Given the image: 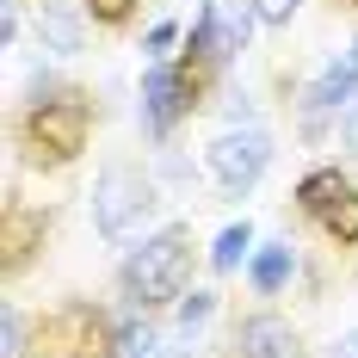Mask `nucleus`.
<instances>
[{
  "label": "nucleus",
  "instance_id": "f257e3e1",
  "mask_svg": "<svg viewBox=\"0 0 358 358\" xmlns=\"http://www.w3.org/2000/svg\"><path fill=\"white\" fill-rule=\"evenodd\" d=\"M93 136V99L74 93V87H50L37 80L31 111L19 117V143H25V161L31 167H69L74 155Z\"/></svg>",
  "mask_w": 358,
  "mask_h": 358
},
{
  "label": "nucleus",
  "instance_id": "f03ea898",
  "mask_svg": "<svg viewBox=\"0 0 358 358\" xmlns=\"http://www.w3.org/2000/svg\"><path fill=\"white\" fill-rule=\"evenodd\" d=\"M185 278H192V229L185 222L155 229L143 248H130L124 272H117V285H124V296L136 309H155V303L185 296Z\"/></svg>",
  "mask_w": 358,
  "mask_h": 358
},
{
  "label": "nucleus",
  "instance_id": "7ed1b4c3",
  "mask_svg": "<svg viewBox=\"0 0 358 358\" xmlns=\"http://www.w3.org/2000/svg\"><path fill=\"white\" fill-rule=\"evenodd\" d=\"M204 167H210V179L229 192V198H248L253 185L266 179V167H272V136H266V130H253V124L222 130V136L204 148Z\"/></svg>",
  "mask_w": 358,
  "mask_h": 358
},
{
  "label": "nucleus",
  "instance_id": "20e7f679",
  "mask_svg": "<svg viewBox=\"0 0 358 358\" xmlns=\"http://www.w3.org/2000/svg\"><path fill=\"white\" fill-rule=\"evenodd\" d=\"M155 210V179L136 173V167H106L99 185H93V229L106 241H124L143 216Z\"/></svg>",
  "mask_w": 358,
  "mask_h": 358
},
{
  "label": "nucleus",
  "instance_id": "39448f33",
  "mask_svg": "<svg viewBox=\"0 0 358 358\" xmlns=\"http://www.w3.org/2000/svg\"><path fill=\"white\" fill-rule=\"evenodd\" d=\"M296 210L315 216L334 241H358V192L340 167H315V173L303 179L296 185Z\"/></svg>",
  "mask_w": 358,
  "mask_h": 358
},
{
  "label": "nucleus",
  "instance_id": "423d86ee",
  "mask_svg": "<svg viewBox=\"0 0 358 358\" xmlns=\"http://www.w3.org/2000/svg\"><path fill=\"white\" fill-rule=\"evenodd\" d=\"M192 106H198V99H192V87H185V69H173V62H148V74H143V130L148 136L161 143Z\"/></svg>",
  "mask_w": 358,
  "mask_h": 358
},
{
  "label": "nucleus",
  "instance_id": "0eeeda50",
  "mask_svg": "<svg viewBox=\"0 0 358 358\" xmlns=\"http://www.w3.org/2000/svg\"><path fill=\"white\" fill-rule=\"evenodd\" d=\"M99 315L87 309V303H69L62 315H50V322L37 327V346H43V358H87L93 346H99Z\"/></svg>",
  "mask_w": 358,
  "mask_h": 358
},
{
  "label": "nucleus",
  "instance_id": "6e6552de",
  "mask_svg": "<svg viewBox=\"0 0 358 358\" xmlns=\"http://www.w3.org/2000/svg\"><path fill=\"white\" fill-rule=\"evenodd\" d=\"M235 352L241 358H303V346L278 315H248L241 334H235Z\"/></svg>",
  "mask_w": 358,
  "mask_h": 358
},
{
  "label": "nucleus",
  "instance_id": "1a4fd4ad",
  "mask_svg": "<svg viewBox=\"0 0 358 358\" xmlns=\"http://www.w3.org/2000/svg\"><path fill=\"white\" fill-rule=\"evenodd\" d=\"M80 13H74L69 0H37V43L50 50V56H80Z\"/></svg>",
  "mask_w": 358,
  "mask_h": 358
},
{
  "label": "nucleus",
  "instance_id": "9d476101",
  "mask_svg": "<svg viewBox=\"0 0 358 358\" xmlns=\"http://www.w3.org/2000/svg\"><path fill=\"white\" fill-rule=\"evenodd\" d=\"M358 99V69L346 56H334L322 74H315V87H309V111H346Z\"/></svg>",
  "mask_w": 358,
  "mask_h": 358
},
{
  "label": "nucleus",
  "instance_id": "9b49d317",
  "mask_svg": "<svg viewBox=\"0 0 358 358\" xmlns=\"http://www.w3.org/2000/svg\"><path fill=\"white\" fill-rule=\"evenodd\" d=\"M43 241V210H25V204H6V272H25V259Z\"/></svg>",
  "mask_w": 358,
  "mask_h": 358
},
{
  "label": "nucleus",
  "instance_id": "f8f14e48",
  "mask_svg": "<svg viewBox=\"0 0 358 358\" xmlns=\"http://www.w3.org/2000/svg\"><path fill=\"white\" fill-rule=\"evenodd\" d=\"M253 290L259 296H272V290H285V278H290V241H266V248L253 253Z\"/></svg>",
  "mask_w": 358,
  "mask_h": 358
},
{
  "label": "nucleus",
  "instance_id": "ddd939ff",
  "mask_svg": "<svg viewBox=\"0 0 358 358\" xmlns=\"http://www.w3.org/2000/svg\"><path fill=\"white\" fill-rule=\"evenodd\" d=\"M248 248H253V222H229V229L216 235V248H210V266L216 272H235V266L248 259Z\"/></svg>",
  "mask_w": 358,
  "mask_h": 358
},
{
  "label": "nucleus",
  "instance_id": "4468645a",
  "mask_svg": "<svg viewBox=\"0 0 358 358\" xmlns=\"http://www.w3.org/2000/svg\"><path fill=\"white\" fill-rule=\"evenodd\" d=\"M111 358H155V327L148 322H124L111 334Z\"/></svg>",
  "mask_w": 358,
  "mask_h": 358
},
{
  "label": "nucleus",
  "instance_id": "2eb2a0df",
  "mask_svg": "<svg viewBox=\"0 0 358 358\" xmlns=\"http://www.w3.org/2000/svg\"><path fill=\"white\" fill-rule=\"evenodd\" d=\"M210 315H216V290H192V296H179V334L204 327Z\"/></svg>",
  "mask_w": 358,
  "mask_h": 358
},
{
  "label": "nucleus",
  "instance_id": "dca6fc26",
  "mask_svg": "<svg viewBox=\"0 0 358 358\" xmlns=\"http://www.w3.org/2000/svg\"><path fill=\"white\" fill-rule=\"evenodd\" d=\"M87 13H93L99 25H130V19H136V0H87Z\"/></svg>",
  "mask_w": 358,
  "mask_h": 358
},
{
  "label": "nucleus",
  "instance_id": "f3484780",
  "mask_svg": "<svg viewBox=\"0 0 358 358\" xmlns=\"http://www.w3.org/2000/svg\"><path fill=\"white\" fill-rule=\"evenodd\" d=\"M248 6H253V19H259V25H290L303 0H248Z\"/></svg>",
  "mask_w": 358,
  "mask_h": 358
},
{
  "label": "nucleus",
  "instance_id": "a211bd4d",
  "mask_svg": "<svg viewBox=\"0 0 358 358\" xmlns=\"http://www.w3.org/2000/svg\"><path fill=\"white\" fill-rule=\"evenodd\" d=\"M6 358H25V315L6 309Z\"/></svg>",
  "mask_w": 358,
  "mask_h": 358
},
{
  "label": "nucleus",
  "instance_id": "6ab92c4d",
  "mask_svg": "<svg viewBox=\"0 0 358 358\" xmlns=\"http://www.w3.org/2000/svg\"><path fill=\"white\" fill-rule=\"evenodd\" d=\"M173 37H179V25H173V19H161V25L148 31V56H155V62H167V43H173Z\"/></svg>",
  "mask_w": 358,
  "mask_h": 358
},
{
  "label": "nucleus",
  "instance_id": "aec40b11",
  "mask_svg": "<svg viewBox=\"0 0 358 358\" xmlns=\"http://www.w3.org/2000/svg\"><path fill=\"white\" fill-rule=\"evenodd\" d=\"M334 358H358V334H346V340L334 346Z\"/></svg>",
  "mask_w": 358,
  "mask_h": 358
},
{
  "label": "nucleus",
  "instance_id": "412c9836",
  "mask_svg": "<svg viewBox=\"0 0 358 358\" xmlns=\"http://www.w3.org/2000/svg\"><path fill=\"white\" fill-rule=\"evenodd\" d=\"M340 56H346V62H352V69H358V37H352V43H346V50H340Z\"/></svg>",
  "mask_w": 358,
  "mask_h": 358
},
{
  "label": "nucleus",
  "instance_id": "4be33fe9",
  "mask_svg": "<svg viewBox=\"0 0 358 358\" xmlns=\"http://www.w3.org/2000/svg\"><path fill=\"white\" fill-rule=\"evenodd\" d=\"M155 358H192V352H185V346H179V352H155Z\"/></svg>",
  "mask_w": 358,
  "mask_h": 358
},
{
  "label": "nucleus",
  "instance_id": "5701e85b",
  "mask_svg": "<svg viewBox=\"0 0 358 358\" xmlns=\"http://www.w3.org/2000/svg\"><path fill=\"white\" fill-rule=\"evenodd\" d=\"M352 6H358V0H352Z\"/></svg>",
  "mask_w": 358,
  "mask_h": 358
}]
</instances>
